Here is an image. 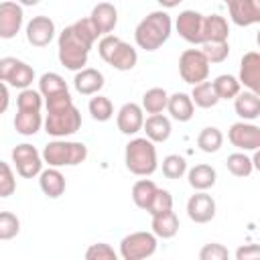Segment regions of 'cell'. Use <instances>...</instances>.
<instances>
[{"mask_svg":"<svg viewBox=\"0 0 260 260\" xmlns=\"http://www.w3.org/2000/svg\"><path fill=\"white\" fill-rule=\"evenodd\" d=\"M98 37H100V32L95 30V26L91 24L89 18H81V20L65 26L57 39L59 63L69 71L83 69L87 65L89 51H91L93 43L98 41Z\"/></svg>","mask_w":260,"mask_h":260,"instance_id":"obj_1","label":"cell"},{"mask_svg":"<svg viewBox=\"0 0 260 260\" xmlns=\"http://www.w3.org/2000/svg\"><path fill=\"white\" fill-rule=\"evenodd\" d=\"M47 118L43 120L45 132L53 138H67L81 128V114L73 104L69 91L45 98Z\"/></svg>","mask_w":260,"mask_h":260,"instance_id":"obj_2","label":"cell"},{"mask_svg":"<svg viewBox=\"0 0 260 260\" xmlns=\"http://www.w3.org/2000/svg\"><path fill=\"white\" fill-rule=\"evenodd\" d=\"M171 32H173V20L169 12L154 10L138 22L134 30V41L144 51H156L169 41Z\"/></svg>","mask_w":260,"mask_h":260,"instance_id":"obj_3","label":"cell"},{"mask_svg":"<svg viewBox=\"0 0 260 260\" xmlns=\"http://www.w3.org/2000/svg\"><path fill=\"white\" fill-rule=\"evenodd\" d=\"M124 162L126 169L136 175V177H150L158 169V158H156V146L152 140L144 138H132L126 144L124 150Z\"/></svg>","mask_w":260,"mask_h":260,"instance_id":"obj_4","label":"cell"},{"mask_svg":"<svg viewBox=\"0 0 260 260\" xmlns=\"http://www.w3.org/2000/svg\"><path fill=\"white\" fill-rule=\"evenodd\" d=\"M41 156L47 167H77L87 158V146L77 140L55 138L49 144H45Z\"/></svg>","mask_w":260,"mask_h":260,"instance_id":"obj_5","label":"cell"},{"mask_svg":"<svg viewBox=\"0 0 260 260\" xmlns=\"http://www.w3.org/2000/svg\"><path fill=\"white\" fill-rule=\"evenodd\" d=\"M98 53H100L102 61H106L110 67H114L118 71H130L138 63L136 49L116 35H104L98 43Z\"/></svg>","mask_w":260,"mask_h":260,"instance_id":"obj_6","label":"cell"},{"mask_svg":"<svg viewBox=\"0 0 260 260\" xmlns=\"http://www.w3.org/2000/svg\"><path fill=\"white\" fill-rule=\"evenodd\" d=\"M156 236L152 232H132L122 238L118 256L124 260H144L156 252Z\"/></svg>","mask_w":260,"mask_h":260,"instance_id":"obj_7","label":"cell"},{"mask_svg":"<svg viewBox=\"0 0 260 260\" xmlns=\"http://www.w3.org/2000/svg\"><path fill=\"white\" fill-rule=\"evenodd\" d=\"M179 75L185 83H201L209 77V61L201 49H187L179 57Z\"/></svg>","mask_w":260,"mask_h":260,"instance_id":"obj_8","label":"cell"},{"mask_svg":"<svg viewBox=\"0 0 260 260\" xmlns=\"http://www.w3.org/2000/svg\"><path fill=\"white\" fill-rule=\"evenodd\" d=\"M10 158H12V165L16 169V173L22 177V179H32V177H39V173L43 171V156L41 152L28 144V142H22V144H16L10 152Z\"/></svg>","mask_w":260,"mask_h":260,"instance_id":"obj_9","label":"cell"},{"mask_svg":"<svg viewBox=\"0 0 260 260\" xmlns=\"http://www.w3.org/2000/svg\"><path fill=\"white\" fill-rule=\"evenodd\" d=\"M0 81L16 89L30 87V83L35 81V69L16 57H2L0 59Z\"/></svg>","mask_w":260,"mask_h":260,"instance_id":"obj_10","label":"cell"},{"mask_svg":"<svg viewBox=\"0 0 260 260\" xmlns=\"http://www.w3.org/2000/svg\"><path fill=\"white\" fill-rule=\"evenodd\" d=\"M228 140L232 142V146H236L238 150H258L260 146V128L252 122H234L228 130Z\"/></svg>","mask_w":260,"mask_h":260,"instance_id":"obj_11","label":"cell"},{"mask_svg":"<svg viewBox=\"0 0 260 260\" xmlns=\"http://www.w3.org/2000/svg\"><path fill=\"white\" fill-rule=\"evenodd\" d=\"M24 22V10L16 0L0 2V39H14Z\"/></svg>","mask_w":260,"mask_h":260,"instance_id":"obj_12","label":"cell"},{"mask_svg":"<svg viewBox=\"0 0 260 260\" xmlns=\"http://www.w3.org/2000/svg\"><path fill=\"white\" fill-rule=\"evenodd\" d=\"M203 16L197 10H183L179 12L175 20V28L179 37L191 45H201L203 43Z\"/></svg>","mask_w":260,"mask_h":260,"instance_id":"obj_13","label":"cell"},{"mask_svg":"<svg viewBox=\"0 0 260 260\" xmlns=\"http://www.w3.org/2000/svg\"><path fill=\"white\" fill-rule=\"evenodd\" d=\"M230 18L238 26H252L260 22V0H225Z\"/></svg>","mask_w":260,"mask_h":260,"instance_id":"obj_14","label":"cell"},{"mask_svg":"<svg viewBox=\"0 0 260 260\" xmlns=\"http://www.w3.org/2000/svg\"><path fill=\"white\" fill-rule=\"evenodd\" d=\"M26 41L32 45V47H47L53 39H55V22L45 16V14H39V16H32L28 22H26Z\"/></svg>","mask_w":260,"mask_h":260,"instance_id":"obj_15","label":"cell"},{"mask_svg":"<svg viewBox=\"0 0 260 260\" xmlns=\"http://www.w3.org/2000/svg\"><path fill=\"white\" fill-rule=\"evenodd\" d=\"M187 215L195 223L211 221L215 217V199L205 191H197L187 201Z\"/></svg>","mask_w":260,"mask_h":260,"instance_id":"obj_16","label":"cell"},{"mask_svg":"<svg viewBox=\"0 0 260 260\" xmlns=\"http://www.w3.org/2000/svg\"><path fill=\"white\" fill-rule=\"evenodd\" d=\"M116 124H118V130L126 136H134L136 132L142 130V124H144V110L134 104V102H128L124 104L118 114H116Z\"/></svg>","mask_w":260,"mask_h":260,"instance_id":"obj_17","label":"cell"},{"mask_svg":"<svg viewBox=\"0 0 260 260\" xmlns=\"http://www.w3.org/2000/svg\"><path fill=\"white\" fill-rule=\"evenodd\" d=\"M240 85H244L250 91L260 93V55L256 51L244 53L240 61V75H238Z\"/></svg>","mask_w":260,"mask_h":260,"instance_id":"obj_18","label":"cell"},{"mask_svg":"<svg viewBox=\"0 0 260 260\" xmlns=\"http://www.w3.org/2000/svg\"><path fill=\"white\" fill-rule=\"evenodd\" d=\"M89 20L95 26V30L100 32V37L110 35L116 28V24H118V10L110 2H100V4H95L91 8Z\"/></svg>","mask_w":260,"mask_h":260,"instance_id":"obj_19","label":"cell"},{"mask_svg":"<svg viewBox=\"0 0 260 260\" xmlns=\"http://www.w3.org/2000/svg\"><path fill=\"white\" fill-rule=\"evenodd\" d=\"M104 83H106L104 73L98 71V69H93V67H83V69L75 71V77H73V87L81 95L100 93V89L104 87Z\"/></svg>","mask_w":260,"mask_h":260,"instance_id":"obj_20","label":"cell"},{"mask_svg":"<svg viewBox=\"0 0 260 260\" xmlns=\"http://www.w3.org/2000/svg\"><path fill=\"white\" fill-rule=\"evenodd\" d=\"M39 187L49 199H57L65 193L67 183H65L63 173L57 167H49V169H43L39 173Z\"/></svg>","mask_w":260,"mask_h":260,"instance_id":"obj_21","label":"cell"},{"mask_svg":"<svg viewBox=\"0 0 260 260\" xmlns=\"http://www.w3.org/2000/svg\"><path fill=\"white\" fill-rule=\"evenodd\" d=\"M234 110L246 122L256 120L260 116V95L250 89H240V93L234 98Z\"/></svg>","mask_w":260,"mask_h":260,"instance_id":"obj_22","label":"cell"},{"mask_svg":"<svg viewBox=\"0 0 260 260\" xmlns=\"http://www.w3.org/2000/svg\"><path fill=\"white\" fill-rule=\"evenodd\" d=\"M142 130L146 132V138L156 144V142H167L169 140V136L173 132V126H171V120L167 116H162V114H150L144 120Z\"/></svg>","mask_w":260,"mask_h":260,"instance_id":"obj_23","label":"cell"},{"mask_svg":"<svg viewBox=\"0 0 260 260\" xmlns=\"http://www.w3.org/2000/svg\"><path fill=\"white\" fill-rule=\"evenodd\" d=\"M150 228H152V234L156 238H162V240H171L177 236L179 232V217L173 209H167V211H160V213H154L152 215V221H150Z\"/></svg>","mask_w":260,"mask_h":260,"instance_id":"obj_24","label":"cell"},{"mask_svg":"<svg viewBox=\"0 0 260 260\" xmlns=\"http://www.w3.org/2000/svg\"><path fill=\"white\" fill-rule=\"evenodd\" d=\"M43 128V114L41 110H16L14 116V130L22 136H35Z\"/></svg>","mask_w":260,"mask_h":260,"instance_id":"obj_25","label":"cell"},{"mask_svg":"<svg viewBox=\"0 0 260 260\" xmlns=\"http://www.w3.org/2000/svg\"><path fill=\"white\" fill-rule=\"evenodd\" d=\"M167 110H169V114H171L173 120H177V122H189L193 118L195 106L191 102V95H187L183 91H177V93L169 95Z\"/></svg>","mask_w":260,"mask_h":260,"instance_id":"obj_26","label":"cell"},{"mask_svg":"<svg viewBox=\"0 0 260 260\" xmlns=\"http://www.w3.org/2000/svg\"><path fill=\"white\" fill-rule=\"evenodd\" d=\"M187 179H189V185L195 189V191H207L215 185V179H217V173L211 165H195L187 171Z\"/></svg>","mask_w":260,"mask_h":260,"instance_id":"obj_27","label":"cell"},{"mask_svg":"<svg viewBox=\"0 0 260 260\" xmlns=\"http://www.w3.org/2000/svg\"><path fill=\"white\" fill-rule=\"evenodd\" d=\"M230 24L221 14L203 16V43L205 41H228Z\"/></svg>","mask_w":260,"mask_h":260,"instance_id":"obj_28","label":"cell"},{"mask_svg":"<svg viewBox=\"0 0 260 260\" xmlns=\"http://www.w3.org/2000/svg\"><path fill=\"white\" fill-rule=\"evenodd\" d=\"M167 102H169V93L162 87H150L144 91L142 95V110L146 114H162L167 110Z\"/></svg>","mask_w":260,"mask_h":260,"instance_id":"obj_29","label":"cell"},{"mask_svg":"<svg viewBox=\"0 0 260 260\" xmlns=\"http://www.w3.org/2000/svg\"><path fill=\"white\" fill-rule=\"evenodd\" d=\"M211 85H213V91H215V95H217L219 100H234V98L240 93V89H242L238 77H236V75H230V73L217 75V77L211 81Z\"/></svg>","mask_w":260,"mask_h":260,"instance_id":"obj_30","label":"cell"},{"mask_svg":"<svg viewBox=\"0 0 260 260\" xmlns=\"http://www.w3.org/2000/svg\"><path fill=\"white\" fill-rule=\"evenodd\" d=\"M156 189H158V187H156L154 181H150V179H140V181H136V183L132 185V201H134V205L140 207V209H144V211H148V205H150V201H152Z\"/></svg>","mask_w":260,"mask_h":260,"instance_id":"obj_31","label":"cell"},{"mask_svg":"<svg viewBox=\"0 0 260 260\" xmlns=\"http://www.w3.org/2000/svg\"><path fill=\"white\" fill-rule=\"evenodd\" d=\"M39 91H41V95H43V100H45V98H51V95L69 91V87H67V81H65L59 73L49 71V73H43V75L39 77Z\"/></svg>","mask_w":260,"mask_h":260,"instance_id":"obj_32","label":"cell"},{"mask_svg":"<svg viewBox=\"0 0 260 260\" xmlns=\"http://www.w3.org/2000/svg\"><path fill=\"white\" fill-rule=\"evenodd\" d=\"M191 102H193V106L207 110V108H213V106L219 102V98L215 95L211 81H207V79H205V81H201V83H195V85H193Z\"/></svg>","mask_w":260,"mask_h":260,"instance_id":"obj_33","label":"cell"},{"mask_svg":"<svg viewBox=\"0 0 260 260\" xmlns=\"http://www.w3.org/2000/svg\"><path fill=\"white\" fill-rule=\"evenodd\" d=\"M221 144H223V134L215 126H207L197 134V146H199V150H203L207 154L217 152L221 148Z\"/></svg>","mask_w":260,"mask_h":260,"instance_id":"obj_34","label":"cell"},{"mask_svg":"<svg viewBox=\"0 0 260 260\" xmlns=\"http://www.w3.org/2000/svg\"><path fill=\"white\" fill-rule=\"evenodd\" d=\"M225 167L228 171L234 175V177H250L252 171H254V165H252V156H248L244 150L242 152H232L228 158H225Z\"/></svg>","mask_w":260,"mask_h":260,"instance_id":"obj_35","label":"cell"},{"mask_svg":"<svg viewBox=\"0 0 260 260\" xmlns=\"http://www.w3.org/2000/svg\"><path fill=\"white\" fill-rule=\"evenodd\" d=\"M87 110H89V114H91V118L95 122H108L114 116V104H112V100L106 98V95H100V93H93V98L87 104Z\"/></svg>","mask_w":260,"mask_h":260,"instance_id":"obj_36","label":"cell"},{"mask_svg":"<svg viewBox=\"0 0 260 260\" xmlns=\"http://www.w3.org/2000/svg\"><path fill=\"white\" fill-rule=\"evenodd\" d=\"M201 53L211 63H223L230 57V43L228 41H205L201 43Z\"/></svg>","mask_w":260,"mask_h":260,"instance_id":"obj_37","label":"cell"},{"mask_svg":"<svg viewBox=\"0 0 260 260\" xmlns=\"http://www.w3.org/2000/svg\"><path fill=\"white\" fill-rule=\"evenodd\" d=\"M187 173V160L181 154H167L162 158V175L167 179H181Z\"/></svg>","mask_w":260,"mask_h":260,"instance_id":"obj_38","label":"cell"},{"mask_svg":"<svg viewBox=\"0 0 260 260\" xmlns=\"http://www.w3.org/2000/svg\"><path fill=\"white\" fill-rule=\"evenodd\" d=\"M43 108V95L39 89L24 87L20 89L16 98V110H41Z\"/></svg>","mask_w":260,"mask_h":260,"instance_id":"obj_39","label":"cell"},{"mask_svg":"<svg viewBox=\"0 0 260 260\" xmlns=\"http://www.w3.org/2000/svg\"><path fill=\"white\" fill-rule=\"evenodd\" d=\"M20 232V219L12 211H0V240H12Z\"/></svg>","mask_w":260,"mask_h":260,"instance_id":"obj_40","label":"cell"},{"mask_svg":"<svg viewBox=\"0 0 260 260\" xmlns=\"http://www.w3.org/2000/svg\"><path fill=\"white\" fill-rule=\"evenodd\" d=\"M16 191V177L12 173V167L4 160H0V197H10Z\"/></svg>","mask_w":260,"mask_h":260,"instance_id":"obj_41","label":"cell"},{"mask_svg":"<svg viewBox=\"0 0 260 260\" xmlns=\"http://www.w3.org/2000/svg\"><path fill=\"white\" fill-rule=\"evenodd\" d=\"M85 258L87 260H118V252L110 244L98 242V244H91L85 250Z\"/></svg>","mask_w":260,"mask_h":260,"instance_id":"obj_42","label":"cell"},{"mask_svg":"<svg viewBox=\"0 0 260 260\" xmlns=\"http://www.w3.org/2000/svg\"><path fill=\"white\" fill-rule=\"evenodd\" d=\"M167 209H173V195L167 189H156V193L148 205V213L154 215V213H160Z\"/></svg>","mask_w":260,"mask_h":260,"instance_id":"obj_43","label":"cell"},{"mask_svg":"<svg viewBox=\"0 0 260 260\" xmlns=\"http://www.w3.org/2000/svg\"><path fill=\"white\" fill-rule=\"evenodd\" d=\"M230 256L228 248L223 244H217V242H211V244H205L201 250H199V260H225Z\"/></svg>","mask_w":260,"mask_h":260,"instance_id":"obj_44","label":"cell"},{"mask_svg":"<svg viewBox=\"0 0 260 260\" xmlns=\"http://www.w3.org/2000/svg\"><path fill=\"white\" fill-rule=\"evenodd\" d=\"M260 256V248L256 244H248V246H240L236 250V260H254Z\"/></svg>","mask_w":260,"mask_h":260,"instance_id":"obj_45","label":"cell"},{"mask_svg":"<svg viewBox=\"0 0 260 260\" xmlns=\"http://www.w3.org/2000/svg\"><path fill=\"white\" fill-rule=\"evenodd\" d=\"M8 106H10V91H8V85L0 81V116L8 110Z\"/></svg>","mask_w":260,"mask_h":260,"instance_id":"obj_46","label":"cell"},{"mask_svg":"<svg viewBox=\"0 0 260 260\" xmlns=\"http://www.w3.org/2000/svg\"><path fill=\"white\" fill-rule=\"evenodd\" d=\"M162 8H175V6H179L183 0H156Z\"/></svg>","mask_w":260,"mask_h":260,"instance_id":"obj_47","label":"cell"},{"mask_svg":"<svg viewBox=\"0 0 260 260\" xmlns=\"http://www.w3.org/2000/svg\"><path fill=\"white\" fill-rule=\"evenodd\" d=\"M20 6H37L41 0H16Z\"/></svg>","mask_w":260,"mask_h":260,"instance_id":"obj_48","label":"cell"}]
</instances>
